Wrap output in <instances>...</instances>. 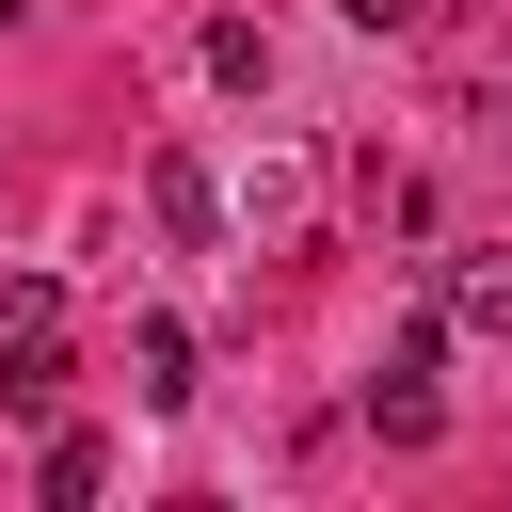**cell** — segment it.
Segmentation results:
<instances>
[{
  "label": "cell",
  "mask_w": 512,
  "mask_h": 512,
  "mask_svg": "<svg viewBox=\"0 0 512 512\" xmlns=\"http://www.w3.org/2000/svg\"><path fill=\"white\" fill-rule=\"evenodd\" d=\"M96 480H112V448H96V432H48V496H64V512H80V496H96Z\"/></svg>",
  "instance_id": "cell-7"
},
{
  "label": "cell",
  "mask_w": 512,
  "mask_h": 512,
  "mask_svg": "<svg viewBox=\"0 0 512 512\" xmlns=\"http://www.w3.org/2000/svg\"><path fill=\"white\" fill-rule=\"evenodd\" d=\"M336 16H352V32H416V0H336Z\"/></svg>",
  "instance_id": "cell-8"
},
{
  "label": "cell",
  "mask_w": 512,
  "mask_h": 512,
  "mask_svg": "<svg viewBox=\"0 0 512 512\" xmlns=\"http://www.w3.org/2000/svg\"><path fill=\"white\" fill-rule=\"evenodd\" d=\"M208 80H240V96H272V32H256V16H208Z\"/></svg>",
  "instance_id": "cell-6"
},
{
  "label": "cell",
  "mask_w": 512,
  "mask_h": 512,
  "mask_svg": "<svg viewBox=\"0 0 512 512\" xmlns=\"http://www.w3.org/2000/svg\"><path fill=\"white\" fill-rule=\"evenodd\" d=\"M128 368H144L128 400H160V416H176V400H192V320H128Z\"/></svg>",
  "instance_id": "cell-4"
},
{
  "label": "cell",
  "mask_w": 512,
  "mask_h": 512,
  "mask_svg": "<svg viewBox=\"0 0 512 512\" xmlns=\"http://www.w3.org/2000/svg\"><path fill=\"white\" fill-rule=\"evenodd\" d=\"M432 304H448L464 336H512V240H464V256L432 272Z\"/></svg>",
  "instance_id": "cell-3"
},
{
  "label": "cell",
  "mask_w": 512,
  "mask_h": 512,
  "mask_svg": "<svg viewBox=\"0 0 512 512\" xmlns=\"http://www.w3.org/2000/svg\"><path fill=\"white\" fill-rule=\"evenodd\" d=\"M432 336H448V304H432V320H400V336H384V368H368V432H384V448H432V432H448V400H432Z\"/></svg>",
  "instance_id": "cell-2"
},
{
  "label": "cell",
  "mask_w": 512,
  "mask_h": 512,
  "mask_svg": "<svg viewBox=\"0 0 512 512\" xmlns=\"http://www.w3.org/2000/svg\"><path fill=\"white\" fill-rule=\"evenodd\" d=\"M0 416H64V288L0 272Z\"/></svg>",
  "instance_id": "cell-1"
},
{
  "label": "cell",
  "mask_w": 512,
  "mask_h": 512,
  "mask_svg": "<svg viewBox=\"0 0 512 512\" xmlns=\"http://www.w3.org/2000/svg\"><path fill=\"white\" fill-rule=\"evenodd\" d=\"M144 208H160L176 240H208V224H224V192H208V160H160V176H144Z\"/></svg>",
  "instance_id": "cell-5"
}]
</instances>
